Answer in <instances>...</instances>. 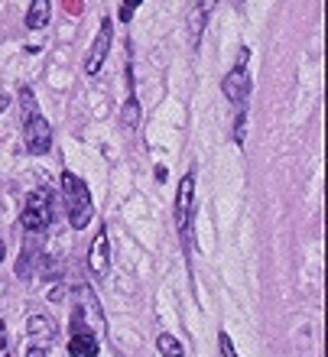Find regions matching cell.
<instances>
[{
  "label": "cell",
  "instance_id": "2",
  "mask_svg": "<svg viewBox=\"0 0 328 357\" xmlns=\"http://www.w3.org/2000/svg\"><path fill=\"white\" fill-rule=\"evenodd\" d=\"M62 192H66V208H68V225L82 231L91 221V192L75 172H62Z\"/></svg>",
  "mask_w": 328,
  "mask_h": 357
},
{
  "label": "cell",
  "instance_id": "17",
  "mask_svg": "<svg viewBox=\"0 0 328 357\" xmlns=\"http://www.w3.org/2000/svg\"><path fill=\"white\" fill-rule=\"evenodd\" d=\"M143 0H124V10H137Z\"/></svg>",
  "mask_w": 328,
  "mask_h": 357
},
{
  "label": "cell",
  "instance_id": "4",
  "mask_svg": "<svg viewBox=\"0 0 328 357\" xmlns=\"http://www.w3.org/2000/svg\"><path fill=\"white\" fill-rule=\"evenodd\" d=\"M192 202H195V172H188L179 182V195H176V221L182 231V241H192Z\"/></svg>",
  "mask_w": 328,
  "mask_h": 357
},
{
  "label": "cell",
  "instance_id": "9",
  "mask_svg": "<svg viewBox=\"0 0 328 357\" xmlns=\"http://www.w3.org/2000/svg\"><path fill=\"white\" fill-rule=\"evenodd\" d=\"M88 266H91V273L98 280H104L107 270H111V244H107V234H104V231L94 237L91 254H88Z\"/></svg>",
  "mask_w": 328,
  "mask_h": 357
},
{
  "label": "cell",
  "instance_id": "11",
  "mask_svg": "<svg viewBox=\"0 0 328 357\" xmlns=\"http://www.w3.org/2000/svg\"><path fill=\"white\" fill-rule=\"evenodd\" d=\"M27 331H29V341H43V344H52V335H56V328H52V321L49 319H29V325H27Z\"/></svg>",
  "mask_w": 328,
  "mask_h": 357
},
{
  "label": "cell",
  "instance_id": "15",
  "mask_svg": "<svg viewBox=\"0 0 328 357\" xmlns=\"http://www.w3.org/2000/svg\"><path fill=\"white\" fill-rule=\"evenodd\" d=\"M0 354H7V331H3V325H0Z\"/></svg>",
  "mask_w": 328,
  "mask_h": 357
},
{
  "label": "cell",
  "instance_id": "12",
  "mask_svg": "<svg viewBox=\"0 0 328 357\" xmlns=\"http://www.w3.org/2000/svg\"><path fill=\"white\" fill-rule=\"evenodd\" d=\"M156 348H160L163 357H182L186 354V348H182L172 335H160V338H156Z\"/></svg>",
  "mask_w": 328,
  "mask_h": 357
},
{
  "label": "cell",
  "instance_id": "18",
  "mask_svg": "<svg viewBox=\"0 0 328 357\" xmlns=\"http://www.w3.org/2000/svg\"><path fill=\"white\" fill-rule=\"evenodd\" d=\"M7 104H10V98L7 94H0V111H7Z\"/></svg>",
  "mask_w": 328,
  "mask_h": 357
},
{
  "label": "cell",
  "instance_id": "10",
  "mask_svg": "<svg viewBox=\"0 0 328 357\" xmlns=\"http://www.w3.org/2000/svg\"><path fill=\"white\" fill-rule=\"evenodd\" d=\"M49 10H52V0H33L27 13V26L29 29H43L49 23Z\"/></svg>",
  "mask_w": 328,
  "mask_h": 357
},
{
  "label": "cell",
  "instance_id": "5",
  "mask_svg": "<svg viewBox=\"0 0 328 357\" xmlns=\"http://www.w3.org/2000/svg\"><path fill=\"white\" fill-rule=\"evenodd\" d=\"M211 10H215V0H188V7H186L188 46H198V43H202V33H205V23H208V20H211Z\"/></svg>",
  "mask_w": 328,
  "mask_h": 357
},
{
  "label": "cell",
  "instance_id": "13",
  "mask_svg": "<svg viewBox=\"0 0 328 357\" xmlns=\"http://www.w3.org/2000/svg\"><path fill=\"white\" fill-rule=\"evenodd\" d=\"M52 344H43V341H27V357H49Z\"/></svg>",
  "mask_w": 328,
  "mask_h": 357
},
{
  "label": "cell",
  "instance_id": "6",
  "mask_svg": "<svg viewBox=\"0 0 328 357\" xmlns=\"http://www.w3.org/2000/svg\"><path fill=\"white\" fill-rule=\"evenodd\" d=\"M247 56L251 52H241L237 56V66L228 72V78H225V94L231 98L234 104H241V101H247V94H251V75H247Z\"/></svg>",
  "mask_w": 328,
  "mask_h": 357
},
{
  "label": "cell",
  "instance_id": "8",
  "mask_svg": "<svg viewBox=\"0 0 328 357\" xmlns=\"http://www.w3.org/2000/svg\"><path fill=\"white\" fill-rule=\"evenodd\" d=\"M68 354L72 357H94L98 354V338L84 328V321H78V315H75V325H72V338H68Z\"/></svg>",
  "mask_w": 328,
  "mask_h": 357
},
{
  "label": "cell",
  "instance_id": "1",
  "mask_svg": "<svg viewBox=\"0 0 328 357\" xmlns=\"http://www.w3.org/2000/svg\"><path fill=\"white\" fill-rule=\"evenodd\" d=\"M20 104H23V143H27L29 153L43 156V153L52 150V127H49V121L39 114L36 94L29 91V88L20 91Z\"/></svg>",
  "mask_w": 328,
  "mask_h": 357
},
{
  "label": "cell",
  "instance_id": "19",
  "mask_svg": "<svg viewBox=\"0 0 328 357\" xmlns=\"http://www.w3.org/2000/svg\"><path fill=\"white\" fill-rule=\"evenodd\" d=\"M0 264H3V241H0Z\"/></svg>",
  "mask_w": 328,
  "mask_h": 357
},
{
  "label": "cell",
  "instance_id": "16",
  "mask_svg": "<svg viewBox=\"0 0 328 357\" xmlns=\"http://www.w3.org/2000/svg\"><path fill=\"white\" fill-rule=\"evenodd\" d=\"M66 10H68V13H78V10H82V3H78V0H66Z\"/></svg>",
  "mask_w": 328,
  "mask_h": 357
},
{
  "label": "cell",
  "instance_id": "3",
  "mask_svg": "<svg viewBox=\"0 0 328 357\" xmlns=\"http://www.w3.org/2000/svg\"><path fill=\"white\" fill-rule=\"evenodd\" d=\"M20 225L27 227L29 234H43L49 225H52V205H49V192H33L23 205V215H20Z\"/></svg>",
  "mask_w": 328,
  "mask_h": 357
},
{
  "label": "cell",
  "instance_id": "14",
  "mask_svg": "<svg viewBox=\"0 0 328 357\" xmlns=\"http://www.w3.org/2000/svg\"><path fill=\"white\" fill-rule=\"evenodd\" d=\"M218 348H221V357H237V351H234V344H231V335H228V331L218 335Z\"/></svg>",
  "mask_w": 328,
  "mask_h": 357
},
{
  "label": "cell",
  "instance_id": "7",
  "mask_svg": "<svg viewBox=\"0 0 328 357\" xmlns=\"http://www.w3.org/2000/svg\"><path fill=\"white\" fill-rule=\"evenodd\" d=\"M107 49H111V20L104 17L101 29H98V36H94V43H91V52L84 59V72H88V75H98V72H101L104 59H107Z\"/></svg>",
  "mask_w": 328,
  "mask_h": 357
}]
</instances>
